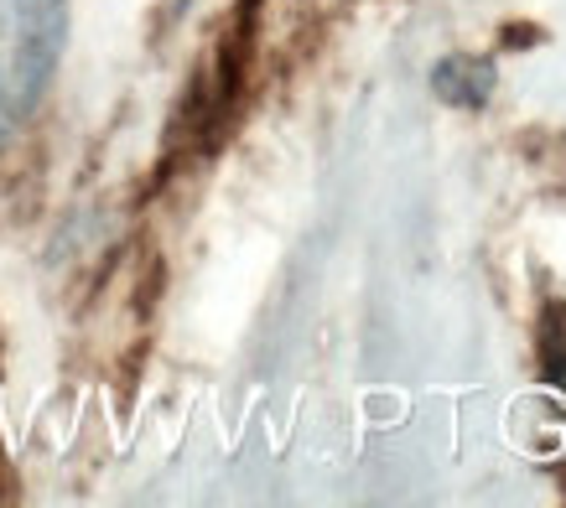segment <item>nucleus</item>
Masks as SVG:
<instances>
[{
	"mask_svg": "<svg viewBox=\"0 0 566 508\" xmlns=\"http://www.w3.org/2000/svg\"><path fill=\"white\" fill-rule=\"evenodd\" d=\"M69 36V0H0V140L36 115Z\"/></svg>",
	"mask_w": 566,
	"mask_h": 508,
	"instance_id": "1",
	"label": "nucleus"
},
{
	"mask_svg": "<svg viewBox=\"0 0 566 508\" xmlns=\"http://www.w3.org/2000/svg\"><path fill=\"white\" fill-rule=\"evenodd\" d=\"M494 84H499L494 63H489V57H473V52H452V57H442V63L431 68L437 99L452 104V109H483V104L494 99Z\"/></svg>",
	"mask_w": 566,
	"mask_h": 508,
	"instance_id": "2",
	"label": "nucleus"
}]
</instances>
